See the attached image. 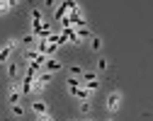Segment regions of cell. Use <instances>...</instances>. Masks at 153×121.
<instances>
[{"instance_id":"obj_17","label":"cell","mask_w":153,"mask_h":121,"mask_svg":"<svg viewBox=\"0 0 153 121\" xmlns=\"http://www.w3.org/2000/svg\"><path fill=\"white\" fill-rule=\"evenodd\" d=\"M12 114H15V116H22V114H25V107H22V104H12Z\"/></svg>"},{"instance_id":"obj_14","label":"cell","mask_w":153,"mask_h":121,"mask_svg":"<svg viewBox=\"0 0 153 121\" xmlns=\"http://www.w3.org/2000/svg\"><path fill=\"white\" fill-rule=\"evenodd\" d=\"M90 46H92L95 51H100V49H102V39H100V36H92V39H90Z\"/></svg>"},{"instance_id":"obj_19","label":"cell","mask_w":153,"mask_h":121,"mask_svg":"<svg viewBox=\"0 0 153 121\" xmlns=\"http://www.w3.org/2000/svg\"><path fill=\"white\" fill-rule=\"evenodd\" d=\"M71 75H73V77H80V75H83V68H80V66H73V68H71Z\"/></svg>"},{"instance_id":"obj_20","label":"cell","mask_w":153,"mask_h":121,"mask_svg":"<svg viewBox=\"0 0 153 121\" xmlns=\"http://www.w3.org/2000/svg\"><path fill=\"white\" fill-rule=\"evenodd\" d=\"M97 68H100V70H107V68H109V63H107L105 58H100V61H97Z\"/></svg>"},{"instance_id":"obj_4","label":"cell","mask_w":153,"mask_h":121,"mask_svg":"<svg viewBox=\"0 0 153 121\" xmlns=\"http://www.w3.org/2000/svg\"><path fill=\"white\" fill-rule=\"evenodd\" d=\"M61 34L66 36V41H71V44H80L78 36H75V29H73V27H61Z\"/></svg>"},{"instance_id":"obj_2","label":"cell","mask_w":153,"mask_h":121,"mask_svg":"<svg viewBox=\"0 0 153 121\" xmlns=\"http://www.w3.org/2000/svg\"><path fill=\"white\" fill-rule=\"evenodd\" d=\"M32 111L36 114V116H49V104L46 102H42V99H36V102H32Z\"/></svg>"},{"instance_id":"obj_16","label":"cell","mask_w":153,"mask_h":121,"mask_svg":"<svg viewBox=\"0 0 153 121\" xmlns=\"http://www.w3.org/2000/svg\"><path fill=\"white\" fill-rule=\"evenodd\" d=\"M66 85H68V87H80V77H73V75H71V77L66 80Z\"/></svg>"},{"instance_id":"obj_15","label":"cell","mask_w":153,"mask_h":121,"mask_svg":"<svg viewBox=\"0 0 153 121\" xmlns=\"http://www.w3.org/2000/svg\"><path fill=\"white\" fill-rule=\"evenodd\" d=\"M32 22H39V24H42V10H39V7L32 10Z\"/></svg>"},{"instance_id":"obj_11","label":"cell","mask_w":153,"mask_h":121,"mask_svg":"<svg viewBox=\"0 0 153 121\" xmlns=\"http://www.w3.org/2000/svg\"><path fill=\"white\" fill-rule=\"evenodd\" d=\"M22 44H25V46H29V49H34V44H36L34 34H25V36H22Z\"/></svg>"},{"instance_id":"obj_8","label":"cell","mask_w":153,"mask_h":121,"mask_svg":"<svg viewBox=\"0 0 153 121\" xmlns=\"http://www.w3.org/2000/svg\"><path fill=\"white\" fill-rule=\"evenodd\" d=\"M12 7H17V3H15V0H10V3H0V15H7Z\"/></svg>"},{"instance_id":"obj_9","label":"cell","mask_w":153,"mask_h":121,"mask_svg":"<svg viewBox=\"0 0 153 121\" xmlns=\"http://www.w3.org/2000/svg\"><path fill=\"white\" fill-rule=\"evenodd\" d=\"M66 15H68V7H66V3H61L56 7V19H66Z\"/></svg>"},{"instance_id":"obj_21","label":"cell","mask_w":153,"mask_h":121,"mask_svg":"<svg viewBox=\"0 0 153 121\" xmlns=\"http://www.w3.org/2000/svg\"><path fill=\"white\" fill-rule=\"evenodd\" d=\"M15 46H17V39H10V41L5 44V49H10V51H15Z\"/></svg>"},{"instance_id":"obj_6","label":"cell","mask_w":153,"mask_h":121,"mask_svg":"<svg viewBox=\"0 0 153 121\" xmlns=\"http://www.w3.org/2000/svg\"><path fill=\"white\" fill-rule=\"evenodd\" d=\"M75 36H78V41H80V39H88V41H90V39H92V32H90L88 27H83V29H75Z\"/></svg>"},{"instance_id":"obj_1","label":"cell","mask_w":153,"mask_h":121,"mask_svg":"<svg viewBox=\"0 0 153 121\" xmlns=\"http://www.w3.org/2000/svg\"><path fill=\"white\" fill-rule=\"evenodd\" d=\"M119 107H122V94H119V92H112V94L107 97V109L114 114V111H119Z\"/></svg>"},{"instance_id":"obj_5","label":"cell","mask_w":153,"mask_h":121,"mask_svg":"<svg viewBox=\"0 0 153 121\" xmlns=\"http://www.w3.org/2000/svg\"><path fill=\"white\" fill-rule=\"evenodd\" d=\"M88 83H97V75L92 70H83V75H80V85H88Z\"/></svg>"},{"instance_id":"obj_23","label":"cell","mask_w":153,"mask_h":121,"mask_svg":"<svg viewBox=\"0 0 153 121\" xmlns=\"http://www.w3.org/2000/svg\"><path fill=\"white\" fill-rule=\"evenodd\" d=\"M107 121H114V119H107Z\"/></svg>"},{"instance_id":"obj_12","label":"cell","mask_w":153,"mask_h":121,"mask_svg":"<svg viewBox=\"0 0 153 121\" xmlns=\"http://www.w3.org/2000/svg\"><path fill=\"white\" fill-rule=\"evenodd\" d=\"M25 61H27V66L32 63V61H36V51H34V49H27V51H25Z\"/></svg>"},{"instance_id":"obj_7","label":"cell","mask_w":153,"mask_h":121,"mask_svg":"<svg viewBox=\"0 0 153 121\" xmlns=\"http://www.w3.org/2000/svg\"><path fill=\"white\" fill-rule=\"evenodd\" d=\"M36 80H39L42 85H46V83H51V80H53V75H51V73H46V70H42L39 75H36Z\"/></svg>"},{"instance_id":"obj_18","label":"cell","mask_w":153,"mask_h":121,"mask_svg":"<svg viewBox=\"0 0 153 121\" xmlns=\"http://www.w3.org/2000/svg\"><path fill=\"white\" fill-rule=\"evenodd\" d=\"M90 109H92V102H80V111L83 114H90Z\"/></svg>"},{"instance_id":"obj_13","label":"cell","mask_w":153,"mask_h":121,"mask_svg":"<svg viewBox=\"0 0 153 121\" xmlns=\"http://www.w3.org/2000/svg\"><path fill=\"white\" fill-rule=\"evenodd\" d=\"M10 53H12V51H10V49H5V46L0 49V63H7V61H10Z\"/></svg>"},{"instance_id":"obj_22","label":"cell","mask_w":153,"mask_h":121,"mask_svg":"<svg viewBox=\"0 0 153 121\" xmlns=\"http://www.w3.org/2000/svg\"><path fill=\"white\" fill-rule=\"evenodd\" d=\"M39 121H51V116H42V119H39Z\"/></svg>"},{"instance_id":"obj_10","label":"cell","mask_w":153,"mask_h":121,"mask_svg":"<svg viewBox=\"0 0 153 121\" xmlns=\"http://www.w3.org/2000/svg\"><path fill=\"white\" fill-rule=\"evenodd\" d=\"M7 75H10V80L17 77V63L15 61H7Z\"/></svg>"},{"instance_id":"obj_3","label":"cell","mask_w":153,"mask_h":121,"mask_svg":"<svg viewBox=\"0 0 153 121\" xmlns=\"http://www.w3.org/2000/svg\"><path fill=\"white\" fill-rule=\"evenodd\" d=\"M61 68H63V66H61L56 58H46V63H44V68H42V70H46V73H51V75H53L56 70H61Z\"/></svg>"}]
</instances>
